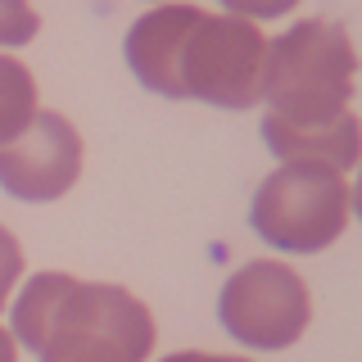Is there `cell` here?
<instances>
[{"mask_svg": "<svg viewBox=\"0 0 362 362\" xmlns=\"http://www.w3.org/2000/svg\"><path fill=\"white\" fill-rule=\"evenodd\" d=\"M122 54L136 82L163 100L254 109L267 41L249 18H222L199 5H158L127 28Z\"/></svg>", "mask_w": 362, "mask_h": 362, "instance_id": "obj_1", "label": "cell"}, {"mask_svg": "<svg viewBox=\"0 0 362 362\" xmlns=\"http://www.w3.org/2000/svg\"><path fill=\"white\" fill-rule=\"evenodd\" d=\"M14 339L37 362H145L154 317L122 286L37 272L14 303Z\"/></svg>", "mask_w": 362, "mask_h": 362, "instance_id": "obj_2", "label": "cell"}, {"mask_svg": "<svg viewBox=\"0 0 362 362\" xmlns=\"http://www.w3.org/2000/svg\"><path fill=\"white\" fill-rule=\"evenodd\" d=\"M354 73L358 54L339 23L303 18L286 37H276L263 54V90L267 122L276 127H331L354 113Z\"/></svg>", "mask_w": 362, "mask_h": 362, "instance_id": "obj_3", "label": "cell"}, {"mask_svg": "<svg viewBox=\"0 0 362 362\" xmlns=\"http://www.w3.org/2000/svg\"><path fill=\"white\" fill-rule=\"evenodd\" d=\"M349 181L339 173L313 163H281L272 177L258 181L249 204L254 235L281 254H322L349 226Z\"/></svg>", "mask_w": 362, "mask_h": 362, "instance_id": "obj_4", "label": "cell"}, {"mask_svg": "<svg viewBox=\"0 0 362 362\" xmlns=\"http://www.w3.org/2000/svg\"><path fill=\"white\" fill-rule=\"evenodd\" d=\"M313 299L303 276L276 258H254L240 272L226 276L218 290V322L222 331L245 349L258 354H276L290 349L294 339L308 331Z\"/></svg>", "mask_w": 362, "mask_h": 362, "instance_id": "obj_5", "label": "cell"}, {"mask_svg": "<svg viewBox=\"0 0 362 362\" xmlns=\"http://www.w3.org/2000/svg\"><path fill=\"white\" fill-rule=\"evenodd\" d=\"M82 177V136L64 113L37 109L14 141L0 145V190L23 204H50Z\"/></svg>", "mask_w": 362, "mask_h": 362, "instance_id": "obj_6", "label": "cell"}, {"mask_svg": "<svg viewBox=\"0 0 362 362\" xmlns=\"http://www.w3.org/2000/svg\"><path fill=\"white\" fill-rule=\"evenodd\" d=\"M263 141L281 163H313V168H326V173L344 177L358 163L362 132H358L354 113L335 118L331 127H276V122L263 118Z\"/></svg>", "mask_w": 362, "mask_h": 362, "instance_id": "obj_7", "label": "cell"}, {"mask_svg": "<svg viewBox=\"0 0 362 362\" xmlns=\"http://www.w3.org/2000/svg\"><path fill=\"white\" fill-rule=\"evenodd\" d=\"M37 118V77L28 73L18 59L0 54V145Z\"/></svg>", "mask_w": 362, "mask_h": 362, "instance_id": "obj_8", "label": "cell"}, {"mask_svg": "<svg viewBox=\"0 0 362 362\" xmlns=\"http://www.w3.org/2000/svg\"><path fill=\"white\" fill-rule=\"evenodd\" d=\"M41 18L28 0H0V45H28L37 41Z\"/></svg>", "mask_w": 362, "mask_h": 362, "instance_id": "obj_9", "label": "cell"}, {"mask_svg": "<svg viewBox=\"0 0 362 362\" xmlns=\"http://www.w3.org/2000/svg\"><path fill=\"white\" fill-rule=\"evenodd\" d=\"M18 276H23V245L14 240L9 226H0V303H5L9 290L18 286Z\"/></svg>", "mask_w": 362, "mask_h": 362, "instance_id": "obj_10", "label": "cell"}, {"mask_svg": "<svg viewBox=\"0 0 362 362\" xmlns=\"http://www.w3.org/2000/svg\"><path fill=\"white\" fill-rule=\"evenodd\" d=\"M218 5L231 9V18H249V23H258V18H281V14H290L299 0H218Z\"/></svg>", "mask_w": 362, "mask_h": 362, "instance_id": "obj_11", "label": "cell"}, {"mask_svg": "<svg viewBox=\"0 0 362 362\" xmlns=\"http://www.w3.org/2000/svg\"><path fill=\"white\" fill-rule=\"evenodd\" d=\"M163 362H249V358H222V354H195L190 349V354H168Z\"/></svg>", "mask_w": 362, "mask_h": 362, "instance_id": "obj_12", "label": "cell"}, {"mask_svg": "<svg viewBox=\"0 0 362 362\" xmlns=\"http://www.w3.org/2000/svg\"><path fill=\"white\" fill-rule=\"evenodd\" d=\"M0 362H18V354H14V335L0 326Z\"/></svg>", "mask_w": 362, "mask_h": 362, "instance_id": "obj_13", "label": "cell"}]
</instances>
